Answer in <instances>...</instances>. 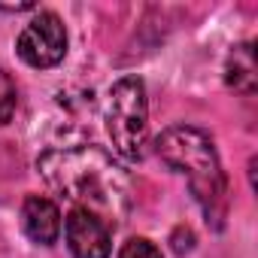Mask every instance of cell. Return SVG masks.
<instances>
[{
    "instance_id": "6da1fadb",
    "label": "cell",
    "mask_w": 258,
    "mask_h": 258,
    "mask_svg": "<svg viewBox=\"0 0 258 258\" xmlns=\"http://www.w3.org/2000/svg\"><path fill=\"white\" fill-rule=\"evenodd\" d=\"M43 179L82 210L97 213L106 225L118 222L131 207V179L100 146L49 149L37 161Z\"/></svg>"
},
{
    "instance_id": "7a4b0ae2",
    "label": "cell",
    "mask_w": 258,
    "mask_h": 258,
    "mask_svg": "<svg viewBox=\"0 0 258 258\" xmlns=\"http://www.w3.org/2000/svg\"><path fill=\"white\" fill-rule=\"evenodd\" d=\"M155 149L167 167L179 170L188 179V188L195 201L201 204L207 222L213 219L216 228H222L225 204H228V182H225L222 161L210 134L191 124H173L167 131H161Z\"/></svg>"
},
{
    "instance_id": "3957f363",
    "label": "cell",
    "mask_w": 258,
    "mask_h": 258,
    "mask_svg": "<svg viewBox=\"0 0 258 258\" xmlns=\"http://www.w3.org/2000/svg\"><path fill=\"white\" fill-rule=\"evenodd\" d=\"M146 124H149V103H146V85L137 76H124L109 88L106 100V131L112 140V149L137 161L146 146Z\"/></svg>"
},
{
    "instance_id": "277c9868",
    "label": "cell",
    "mask_w": 258,
    "mask_h": 258,
    "mask_svg": "<svg viewBox=\"0 0 258 258\" xmlns=\"http://www.w3.org/2000/svg\"><path fill=\"white\" fill-rule=\"evenodd\" d=\"M16 52L19 58L28 64V67H37V70H49L55 64L64 61L67 55V31H64V22L55 16V13H37L25 31L19 34L16 40Z\"/></svg>"
},
{
    "instance_id": "5b68a950",
    "label": "cell",
    "mask_w": 258,
    "mask_h": 258,
    "mask_svg": "<svg viewBox=\"0 0 258 258\" xmlns=\"http://www.w3.org/2000/svg\"><path fill=\"white\" fill-rule=\"evenodd\" d=\"M64 237L67 246L73 252V258H109L112 252V231L109 225L82 207H73L64 225Z\"/></svg>"
},
{
    "instance_id": "8992f818",
    "label": "cell",
    "mask_w": 258,
    "mask_h": 258,
    "mask_svg": "<svg viewBox=\"0 0 258 258\" xmlns=\"http://www.w3.org/2000/svg\"><path fill=\"white\" fill-rule=\"evenodd\" d=\"M22 228L40 246L58 243V237H61V213H58L55 201L40 198V195H31L22 204Z\"/></svg>"
},
{
    "instance_id": "52a82bcc",
    "label": "cell",
    "mask_w": 258,
    "mask_h": 258,
    "mask_svg": "<svg viewBox=\"0 0 258 258\" xmlns=\"http://www.w3.org/2000/svg\"><path fill=\"white\" fill-rule=\"evenodd\" d=\"M255 52H252V43H243V46H234V52L228 55V85L240 94H252L255 91Z\"/></svg>"
},
{
    "instance_id": "ba28073f",
    "label": "cell",
    "mask_w": 258,
    "mask_h": 258,
    "mask_svg": "<svg viewBox=\"0 0 258 258\" xmlns=\"http://www.w3.org/2000/svg\"><path fill=\"white\" fill-rule=\"evenodd\" d=\"M16 103H19V91H16V82L10 79V73L0 70V124H7L16 112Z\"/></svg>"
},
{
    "instance_id": "9c48e42d",
    "label": "cell",
    "mask_w": 258,
    "mask_h": 258,
    "mask_svg": "<svg viewBox=\"0 0 258 258\" xmlns=\"http://www.w3.org/2000/svg\"><path fill=\"white\" fill-rule=\"evenodd\" d=\"M118 258H161V249L155 243H149L146 237H131L121 246Z\"/></svg>"
}]
</instances>
